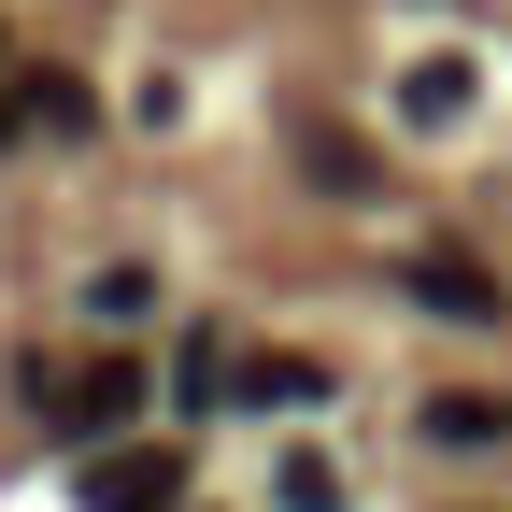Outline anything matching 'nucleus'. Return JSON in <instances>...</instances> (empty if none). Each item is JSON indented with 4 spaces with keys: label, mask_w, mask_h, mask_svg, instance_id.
<instances>
[{
    "label": "nucleus",
    "mask_w": 512,
    "mask_h": 512,
    "mask_svg": "<svg viewBox=\"0 0 512 512\" xmlns=\"http://www.w3.org/2000/svg\"><path fill=\"white\" fill-rule=\"evenodd\" d=\"M86 512H185V456L171 441H114L86 470Z\"/></svg>",
    "instance_id": "obj_1"
},
{
    "label": "nucleus",
    "mask_w": 512,
    "mask_h": 512,
    "mask_svg": "<svg viewBox=\"0 0 512 512\" xmlns=\"http://www.w3.org/2000/svg\"><path fill=\"white\" fill-rule=\"evenodd\" d=\"M43 399L72 413V427H128V413H143V356H86V370H43Z\"/></svg>",
    "instance_id": "obj_2"
},
{
    "label": "nucleus",
    "mask_w": 512,
    "mask_h": 512,
    "mask_svg": "<svg viewBox=\"0 0 512 512\" xmlns=\"http://www.w3.org/2000/svg\"><path fill=\"white\" fill-rule=\"evenodd\" d=\"M413 299H427V313H456V328H498V313H512L498 271H484V256H456V242H427V256H413Z\"/></svg>",
    "instance_id": "obj_3"
},
{
    "label": "nucleus",
    "mask_w": 512,
    "mask_h": 512,
    "mask_svg": "<svg viewBox=\"0 0 512 512\" xmlns=\"http://www.w3.org/2000/svg\"><path fill=\"white\" fill-rule=\"evenodd\" d=\"M15 114H29V143H86V128H100V86L86 72H15Z\"/></svg>",
    "instance_id": "obj_4"
},
{
    "label": "nucleus",
    "mask_w": 512,
    "mask_h": 512,
    "mask_svg": "<svg viewBox=\"0 0 512 512\" xmlns=\"http://www.w3.org/2000/svg\"><path fill=\"white\" fill-rule=\"evenodd\" d=\"M228 399H256V413H313V399H328V356H228Z\"/></svg>",
    "instance_id": "obj_5"
},
{
    "label": "nucleus",
    "mask_w": 512,
    "mask_h": 512,
    "mask_svg": "<svg viewBox=\"0 0 512 512\" xmlns=\"http://www.w3.org/2000/svg\"><path fill=\"white\" fill-rule=\"evenodd\" d=\"M470 100H484V72H470V57H413V72H399V114H413V128H456Z\"/></svg>",
    "instance_id": "obj_6"
},
{
    "label": "nucleus",
    "mask_w": 512,
    "mask_h": 512,
    "mask_svg": "<svg viewBox=\"0 0 512 512\" xmlns=\"http://www.w3.org/2000/svg\"><path fill=\"white\" fill-rule=\"evenodd\" d=\"M299 171L342 185V200H370V143H342V128H299Z\"/></svg>",
    "instance_id": "obj_7"
},
{
    "label": "nucleus",
    "mask_w": 512,
    "mask_h": 512,
    "mask_svg": "<svg viewBox=\"0 0 512 512\" xmlns=\"http://www.w3.org/2000/svg\"><path fill=\"white\" fill-rule=\"evenodd\" d=\"M271 484H285V512H342V470H328V456H285Z\"/></svg>",
    "instance_id": "obj_8"
},
{
    "label": "nucleus",
    "mask_w": 512,
    "mask_h": 512,
    "mask_svg": "<svg viewBox=\"0 0 512 512\" xmlns=\"http://www.w3.org/2000/svg\"><path fill=\"white\" fill-rule=\"evenodd\" d=\"M0 143H29V114H15V86H0Z\"/></svg>",
    "instance_id": "obj_9"
}]
</instances>
